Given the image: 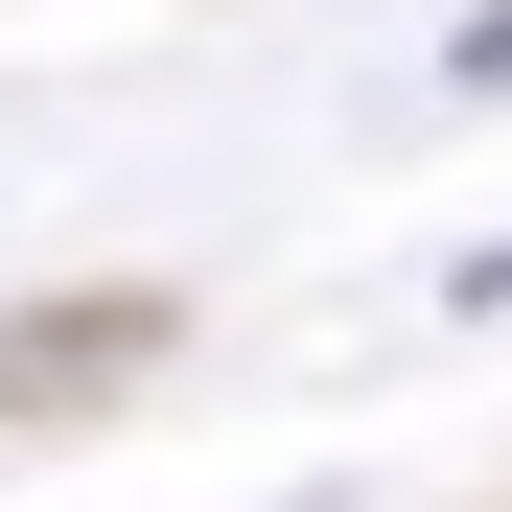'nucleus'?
I'll return each mask as SVG.
<instances>
[{
    "mask_svg": "<svg viewBox=\"0 0 512 512\" xmlns=\"http://www.w3.org/2000/svg\"><path fill=\"white\" fill-rule=\"evenodd\" d=\"M443 94H512V0H489V24H466V47H443Z\"/></svg>",
    "mask_w": 512,
    "mask_h": 512,
    "instance_id": "f257e3e1",
    "label": "nucleus"
},
{
    "mask_svg": "<svg viewBox=\"0 0 512 512\" xmlns=\"http://www.w3.org/2000/svg\"><path fill=\"white\" fill-rule=\"evenodd\" d=\"M466 303H512V256H489V280H466Z\"/></svg>",
    "mask_w": 512,
    "mask_h": 512,
    "instance_id": "f03ea898",
    "label": "nucleus"
}]
</instances>
